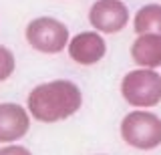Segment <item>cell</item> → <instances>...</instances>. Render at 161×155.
Listing matches in <instances>:
<instances>
[{
	"label": "cell",
	"instance_id": "1",
	"mask_svg": "<svg viewBox=\"0 0 161 155\" xmlns=\"http://www.w3.org/2000/svg\"><path fill=\"white\" fill-rule=\"evenodd\" d=\"M83 107V91L70 79H53L36 85L26 95V109L38 123H60Z\"/></svg>",
	"mask_w": 161,
	"mask_h": 155
},
{
	"label": "cell",
	"instance_id": "8",
	"mask_svg": "<svg viewBox=\"0 0 161 155\" xmlns=\"http://www.w3.org/2000/svg\"><path fill=\"white\" fill-rule=\"evenodd\" d=\"M131 61L143 69H161V34H137L131 42Z\"/></svg>",
	"mask_w": 161,
	"mask_h": 155
},
{
	"label": "cell",
	"instance_id": "3",
	"mask_svg": "<svg viewBox=\"0 0 161 155\" xmlns=\"http://www.w3.org/2000/svg\"><path fill=\"white\" fill-rule=\"evenodd\" d=\"M119 91L123 101L133 109H153L161 103V73L157 69L137 67L123 75Z\"/></svg>",
	"mask_w": 161,
	"mask_h": 155
},
{
	"label": "cell",
	"instance_id": "7",
	"mask_svg": "<svg viewBox=\"0 0 161 155\" xmlns=\"http://www.w3.org/2000/svg\"><path fill=\"white\" fill-rule=\"evenodd\" d=\"M30 117L26 105L18 103H0V145L18 143L30 131Z\"/></svg>",
	"mask_w": 161,
	"mask_h": 155
},
{
	"label": "cell",
	"instance_id": "12",
	"mask_svg": "<svg viewBox=\"0 0 161 155\" xmlns=\"http://www.w3.org/2000/svg\"><path fill=\"white\" fill-rule=\"evenodd\" d=\"M97 155H107V153H97Z\"/></svg>",
	"mask_w": 161,
	"mask_h": 155
},
{
	"label": "cell",
	"instance_id": "4",
	"mask_svg": "<svg viewBox=\"0 0 161 155\" xmlns=\"http://www.w3.org/2000/svg\"><path fill=\"white\" fill-rule=\"evenodd\" d=\"M28 47L42 54H60L70 41L69 26L54 16H36L24 28Z\"/></svg>",
	"mask_w": 161,
	"mask_h": 155
},
{
	"label": "cell",
	"instance_id": "2",
	"mask_svg": "<svg viewBox=\"0 0 161 155\" xmlns=\"http://www.w3.org/2000/svg\"><path fill=\"white\" fill-rule=\"evenodd\" d=\"M119 133L131 149L153 151L161 145V117L149 109H133L121 119Z\"/></svg>",
	"mask_w": 161,
	"mask_h": 155
},
{
	"label": "cell",
	"instance_id": "5",
	"mask_svg": "<svg viewBox=\"0 0 161 155\" xmlns=\"http://www.w3.org/2000/svg\"><path fill=\"white\" fill-rule=\"evenodd\" d=\"M131 14L123 0H95L89 8V24L101 34H117L129 26Z\"/></svg>",
	"mask_w": 161,
	"mask_h": 155
},
{
	"label": "cell",
	"instance_id": "11",
	"mask_svg": "<svg viewBox=\"0 0 161 155\" xmlns=\"http://www.w3.org/2000/svg\"><path fill=\"white\" fill-rule=\"evenodd\" d=\"M0 155H32V153H30L28 147H24L20 143H6L0 147Z\"/></svg>",
	"mask_w": 161,
	"mask_h": 155
},
{
	"label": "cell",
	"instance_id": "10",
	"mask_svg": "<svg viewBox=\"0 0 161 155\" xmlns=\"http://www.w3.org/2000/svg\"><path fill=\"white\" fill-rule=\"evenodd\" d=\"M16 71V57L6 44H0V83L8 81Z\"/></svg>",
	"mask_w": 161,
	"mask_h": 155
},
{
	"label": "cell",
	"instance_id": "6",
	"mask_svg": "<svg viewBox=\"0 0 161 155\" xmlns=\"http://www.w3.org/2000/svg\"><path fill=\"white\" fill-rule=\"evenodd\" d=\"M67 54L73 63L80 67H93L101 63L107 54V41L99 30H83L70 36L67 44Z\"/></svg>",
	"mask_w": 161,
	"mask_h": 155
},
{
	"label": "cell",
	"instance_id": "9",
	"mask_svg": "<svg viewBox=\"0 0 161 155\" xmlns=\"http://www.w3.org/2000/svg\"><path fill=\"white\" fill-rule=\"evenodd\" d=\"M133 30H135V34H145V32L161 34V2L143 4L135 12Z\"/></svg>",
	"mask_w": 161,
	"mask_h": 155
}]
</instances>
